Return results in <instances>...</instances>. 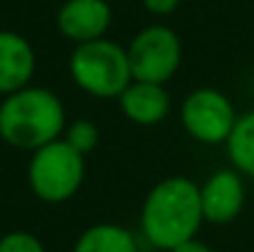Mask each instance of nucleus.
Returning a JSON list of instances; mask_svg holds the SVG:
<instances>
[{
	"label": "nucleus",
	"mask_w": 254,
	"mask_h": 252,
	"mask_svg": "<svg viewBox=\"0 0 254 252\" xmlns=\"http://www.w3.org/2000/svg\"><path fill=\"white\" fill-rule=\"evenodd\" d=\"M202 223L200 185L188 175H168L158 180L146 193L138 220L141 238L163 252L197 238Z\"/></svg>",
	"instance_id": "1"
},
{
	"label": "nucleus",
	"mask_w": 254,
	"mask_h": 252,
	"mask_svg": "<svg viewBox=\"0 0 254 252\" xmlns=\"http://www.w3.org/2000/svg\"><path fill=\"white\" fill-rule=\"evenodd\" d=\"M67 109L47 86H25L0 101V139L20 151H37L64 136Z\"/></svg>",
	"instance_id": "2"
},
{
	"label": "nucleus",
	"mask_w": 254,
	"mask_h": 252,
	"mask_svg": "<svg viewBox=\"0 0 254 252\" xmlns=\"http://www.w3.org/2000/svg\"><path fill=\"white\" fill-rule=\"evenodd\" d=\"M69 77L77 89L94 99H119L133 82L126 47L109 37L74 45L69 55Z\"/></svg>",
	"instance_id": "3"
},
{
	"label": "nucleus",
	"mask_w": 254,
	"mask_h": 252,
	"mask_svg": "<svg viewBox=\"0 0 254 252\" xmlns=\"http://www.w3.org/2000/svg\"><path fill=\"white\" fill-rule=\"evenodd\" d=\"M84 159L86 156L74 151L64 139L32 151L27 161V185L32 195L50 205L72 200L84 183Z\"/></svg>",
	"instance_id": "4"
},
{
	"label": "nucleus",
	"mask_w": 254,
	"mask_h": 252,
	"mask_svg": "<svg viewBox=\"0 0 254 252\" xmlns=\"http://www.w3.org/2000/svg\"><path fill=\"white\" fill-rule=\"evenodd\" d=\"M237 119L240 114L232 99L215 86L192 89L180 104V124L185 134L202 146H225Z\"/></svg>",
	"instance_id": "5"
},
{
	"label": "nucleus",
	"mask_w": 254,
	"mask_h": 252,
	"mask_svg": "<svg viewBox=\"0 0 254 252\" xmlns=\"http://www.w3.org/2000/svg\"><path fill=\"white\" fill-rule=\"evenodd\" d=\"M133 82L168 84L183 62V45L168 25H148L126 45Z\"/></svg>",
	"instance_id": "6"
},
{
	"label": "nucleus",
	"mask_w": 254,
	"mask_h": 252,
	"mask_svg": "<svg viewBox=\"0 0 254 252\" xmlns=\"http://www.w3.org/2000/svg\"><path fill=\"white\" fill-rule=\"evenodd\" d=\"M245 200H247L245 175L237 173L232 166L212 170L200 185V203H202L205 223H212V225L235 223L240 213L245 210Z\"/></svg>",
	"instance_id": "7"
},
{
	"label": "nucleus",
	"mask_w": 254,
	"mask_h": 252,
	"mask_svg": "<svg viewBox=\"0 0 254 252\" xmlns=\"http://www.w3.org/2000/svg\"><path fill=\"white\" fill-rule=\"evenodd\" d=\"M111 5L106 0H64L57 10V30L74 45L106 37L111 27Z\"/></svg>",
	"instance_id": "8"
},
{
	"label": "nucleus",
	"mask_w": 254,
	"mask_h": 252,
	"mask_svg": "<svg viewBox=\"0 0 254 252\" xmlns=\"http://www.w3.org/2000/svg\"><path fill=\"white\" fill-rule=\"evenodd\" d=\"M35 70L37 55L30 40L15 30H0V96L30 86Z\"/></svg>",
	"instance_id": "9"
},
{
	"label": "nucleus",
	"mask_w": 254,
	"mask_h": 252,
	"mask_svg": "<svg viewBox=\"0 0 254 252\" xmlns=\"http://www.w3.org/2000/svg\"><path fill=\"white\" fill-rule=\"evenodd\" d=\"M121 114L136 126H156L166 121L173 109L166 84L131 82L119 96Z\"/></svg>",
	"instance_id": "10"
},
{
	"label": "nucleus",
	"mask_w": 254,
	"mask_h": 252,
	"mask_svg": "<svg viewBox=\"0 0 254 252\" xmlns=\"http://www.w3.org/2000/svg\"><path fill=\"white\" fill-rule=\"evenodd\" d=\"M72 252H141V248L133 230L119 223H96L77 238Z\"/></svg>",
	"instance_id": "11"
},
{
	"label": "nucleus",
	"mask_w": 254,
	"mask_h": 252,
	"mask_svg": "<svg viewBox=\"0 0 254 252\" xmlns=\"http://www.w3.org/2000/svg\"><path fill=\"white\" fill-rule=\"evenodd\" d=\"M225 149H227L230 166L245 178L254 180V109L240 114Z\"/></svg>",
	"instance_id": "12"
},
{
	"label": "nucleus",
	"mask_w": 254,
	"mask_h": 252,
	"mask_svg": "<svg viewBox=\"0 0 254 252\" xmlns=\"http://www.w3.org/2000/svg\"><path fill=\"white\" fill-rule=\"evenodd\" d=\"M74 151H79L82 156H89L96 146H99V126L89 119H77L72 124H67L64 136H62Z\"/></svg>",
	"instance_id": "13"
},
{
	"label": "nucleus",
	"mask_w": 254,
	"mask_h": 252,
	"mask_svg": "<svg viewBox=\"0 0 254 252\" xmlns=\"http://www.w3.org/2000/svg\"><path fill=\"white\" fill-rule=\"evenodd\" d=\"M0 252H47V248L35 233L10 230L0 238Z\"/></svg>",
	"instance_id": "14"
},
{
	"label": "nucleus",
	"mask_w": 254,
	"mask_h": 252,
	"mask_svg": "<svg viewBox=\"0 0 254 252\" xmlns=\"http://www.w3.org/2000/svg\"><path fill=\"white\" fill-rule=\"evenodd\" d=\"M143 7L151 12V15H158V17H166V15H173L180 5V0H141Z\"/></svg>",
	"instance_id": "15"
},
{
	"label": "nucleus",
	"mask_w": 254,
	"mask_h": 252,
	"mask_svg": "<svg viewBox=\"0 0 254 252\" xmlns=\"http://www.w3.org/2000/svg\"><path fill=\"white\" fill-rule=\"evenodd\" d=\"M170 252H215L207 243H202V240H197V238H192V240H188V243H183V245H178V248H173Z\"/></svg>",
	"instance_id": "16"
}]
</instances>
